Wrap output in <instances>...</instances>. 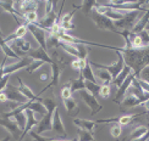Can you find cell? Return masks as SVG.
<instances>
[{
	"label": "cell",
	"instance_id": "9",
	"mask_svg": "<svg viewBox=\"0 0 149 141\" xmlns=\"http://www.w3.org/2000/svg\"><path fill=\"white\" fill-rule=\"evenodd\" d=\"M54 112L55 111H48V113L42 117V119L38 122L37 124V128H36V133L42 135L47 131H52L53 129V116H54Z\"/></svg>",
	"mask_w": 149,
	"mask_h": 141
},
{
	"label": "cell",
	"instance_id": "47",
	"mask_svg": "<svg viewBox=\"0 0 149 141\" xmlns=\"http://www.w3.org/2000/svg\"><path fill=\"white\" fill-rule=\"evenodd\" d=\"M146 30H147V32H149V21H148V23H147V27H146Z\"/></svg>",
	"mask_w": 149,
	"mask_h": 141
},
{
	"label": "cell",
	"instance_id": "45",
	"mask_svg": "<svg viewBox=\"0 0 149 141\" xmlns=\"http://www.w3.org/2000/svg\"><path fill=\"white\" fill-rule=\"evenodd\" d=\"M23 141H34V140H33L32 138H31L29 135H27L26 138H24V140H23Z\"/></svg>",
	"mask_w": 149,
	"mask_h": 141
},
{
	"label": "cell",
	"instance_id": "41",
	"mask_svg": "<svg viewBox=\"0 0 149 141\" xmlns=\"http://www.w3.org/2000/svg\"><path fill=\"white\" fill-rule=\"evenodd\" d=\"M8 101V97L4 93H0V102H6Z\"/></svg>",
	"mask_w": 149,
	"mask_h": 141
},
{
	"label": "cell",
	"instance_id": "10",
	"mask_svg": "<svg viewBox=\"0 0 149 141\" xmlns=\"http://www.w3.org/2000/svg\"><path fill=\"white\" fill-rule=\"evenodd\" d=\"M3 93L6 95V97H8V101H12L15 103H20V105L28 102V100L20 93L18 88H15V87H12V85L8 84V87H6V89L3 91Z\"/></svg>",
	"mask_w": 149,
	"mask_h": 141
},
{
	"label": "cell",
	"instance_id": "46",
	"mask_svg": "<svg viewBox=\"0 0 149 141\" xmlns=\"http://www.w3.org/2000/svg\"><path fill=\"white\" fill-rule=\"evenodd\" d=\"M0 38H3V39H5V38H6V36L4 35V33H3V30H1V29H0Z\"/></svg>",
	"mask_w": 149,
	"mask_h": 141
},
{
	"label": "cell",
	"instance_id": "48",
	"mask_svg": "<svg viewBox=\"0 0 149 141\" xmlns=\"http://www.w3.org/2000/svg\"><path fill=\"white\" fill-rule=\"evenodd\" d=\"M148 141H149V140H148Z\"/></svg>",
	"mask_w": 149,
	"mask_h": 141
},
{
	"label": "cell",
	"instance_id": "26",
	"mask_svg": "<svg viewBox=\"0 0 149 141\" xmlns=\"http://www.w3.org/2000/svg\"><path fill=\"white\" fill-rule=\"evenodd\" d=\"M86 85V90L91 93L94 97H98L99 96V91H100V84H97V83H92V82H86L84 83Z\"/></svg>",
	"mask_w": 149,
	"mask_h": 141
},
{
	"label": "cell",
	"instance_id": "28",
	"mask_svg": "<svg viewBox=\"0 0 149 141\" xmlns=\"http://www.w3.org/2000/svg\"><path fill=\"white\" fill-rule=\"evenodd\" d=\"M94 6H95V1H89V0H86V1L81 3V10H82V12L86 16H89L92 10L94 9Z\"/></svg>",
	"mask_w": 149,
	"mask_h": 141
},
{
	"label": "cell",
	"instance_id": "21",
	"mask_svg": "<svg viewBox=\"0 0 149 141\" xmlns=\"http://www.w3.org/2000/svg\"><path fill=\"white\" fill-rule=\"evenodd\" d=\"M81 76L83 77V79H84L86 82H92V83H97L98 84L97 77H95L94 72H93V69H92V66H91L89 60H88V63L86 65V67L82 69V72H81Z\"/></svg>",
	"mask_w": 149,
	"mask_h": 141
},
{
	"label": "cell",
	"instance_id": "14",
	"mask_svg": "<svg viewBox=\"0 0 149 141\" xmlns=\"http://www.w3.org/2000/svg\"><path fill=\"white\" fill-rule=\"evenodd\" d=\"M27 56H29L32 60H36V61H42V62H44V63H49V65L53 63V60L50 57V55H49V52L47 50H44V49H42L40 46L37 49H32V50L27 54Z\"/></svg>",
	"mask_w": 149,
	"mask_h": 141
},
{
	"label": "cell",
	"instance_id": "43",
	"mask_svg": "<svg viewBox=\"0 0 149 141\" xmlns=\"http://www.w3.org/2000/svg\"><path fill=\"white\" fill-rule=\"evenodd\" d=\"M143 106H144V107H146V108H147V111H148V112H149V100H148V101H146V102H144V105H143Z\"/></svg>",
	"mask_w": 149,
	"mask_h": 141
},
{
	"label": "cell",
	"instance_id": "5",
	"mask_svg": "<svg viewBox=\"0 0 149 141\" xmlns=\"http://www.w3.org/2000/svg\"><path fill=\"white\" fill-rule=\"evenodd\" d=\"M52 131L54 133V138L59 139V140H67V134H66V129L65 125L63 123V119H61V114H60V109L59 107L55 109L54 116H53V129Z\"/></svg>",
	"mask_w": 149,
	"mask_h": 141
},
{
	"label": "cell",
	"instance_id": "22",
	"mask_svg": "<svg viewBox=\"0 0 149 141\" xmlns=\"http://www.w3.org/2000/svg\"><path fill=\"white\" fill-rule=\"evenodd\" d=\"M131 73H133V71L127 65H125V67H123V69L121 71V73H120L119 76H117L116 79H114V80H113V84L115 85L117 89H119V88L121 87V84L126 80V78H127L130 74H131Z\"/></svg>",
	"mask_w": 149,
	"mask_h": 141
},
{
	"label": "cell",
	"instance_id": "37",
	"mask_svg": "<svg viewBox=\"0 0 149 141\" xmlns=\"http://www.w3.org/2000/svg\"><path fill=\"white\" fill-rule=\"evenodd\" d=\"M43 65H45L44 62H42V61H34V62L32 63V65H31L29 67H27V72L28 73H33V72H36L37 69H38V68H40V67L43 66Z\"/></svg>",
	"mask_w": 149,
	"mask_h": 141
},
{
	"label": "cell",
	"instance_id": "8",
	"mask_svg": "<svg viewBox=\"0 0 149 141\" xmlns=\"http://www.w3.org/2000/svg\"><path fill=\"white\" fill-rule=\"evenodd\" d=\"M27 27H28V30L32 33V35L36 38V40L39 44V46L48 51V46H47V32H45V30L42 29L38 26H36V24H32V23H28Z\"/></svg>",
	"mask_w": 149,
	"mask_h": 141
},
{
	"label": "cell",
	"instance_id": "17",
	"mask_svg": "<svg viewBox=\"0 0 149 141\" xmlns=\"http://www.w3.org/2000/svg\"><path fill=\"white\" fill-rule=\"evenodd\" d=\"M120 105L123 108H132V107H137V106H143V102L133 95L126 94V96L123 97V100L121 101Z\"/></svg>",
	"mask_w": 149,
	"mask_h": 141
},
{
	"label": "cell",
	"instance_id": "18",
	"mask_svg": "<svg viewBox=\"0 0 149 141\" xmlns=\"http://www.w3.org/2000/svg\"><path fill=\"white\" fill-rule=\"evenodd\" d=\"M50 66H52V82H50V84H49L48 87L45 88V90L49 89V88H55V87H56V85L59 84L60 74H61V72H63V68H61V67H59L56 63L53 62Z\"/></svg>",
	"mask_w": 149,
	"mask_h": 141
},
{
	"label": "cell",
	"instance_id": "4",
	"mask_svg": "<svg viewBox=\"0 0 149 141\" xmlns=\"http://www.w3.org/2000/svg\"><path fill=\"white\" fill-rule=\"evenodd\" d=\"M89 16L92 18V21L95 23V26L99 29H102V30H109V32H114V33H119V30H117L116 27H115L114 21H111L110 18H108L107 16L98 14V12L95 11V9L92 10Z\"/></svg>",
	"mask_w": 149,
	"mask_h": 141
},
{
	"label": "cell",
	"instance_id": "12",
	"mask_svg": "<svg viewBox=\"0 0 149 141\" xmlns=\"http://www.w3.org/2000/svg\"><path fill=\"white\" fill-rule=\"evenodd\" d=\"M139 114H125L121 116V117H116V118H105V119H98L97 123H115L119 125H128L131 124L132 122L138 118Z\"/></svg>",
	"mask_w": 149,
	"mask_h": 141
},
{
	"label": "cell",
	"instance_id": "36",
	"mask_svg": "<svg viewBox=\"0 0 149 141\" xmlns=\"http://www.w3.org/2000/svg\"><path fill=\"white\" fill-rule=\"evenodd\" d=\"M111 94V88L109 85H102L100 87V91H99V96L103 97V99H108Z\"/></svg>",
	"mask_w": 149,
	"mask_h": 141
},
{
	"label": "cell",
	"instance_id": "11",
	"mask_svg": "<svg viewBox=\"0 0 149 141\" xmlns=\"http://www.w3.org/2000/svg\"><path fill=\"white\" fill-rule=\"evenodd\" d=\"M0 125L4 127L6 130H8L11 136L14 139H20L21 135H22V130L20 129V127L17 125L16 122H14L11 118H1L0 117Z\"/></svg>",
	"mask_w": 149,
	"mask_h": 141
},
{
	"label": "cell",
	"instance_id": "3",
	"mask_svg": "<svg viewBox=\"0 0 149 141\" xmlns=\"http://www.w3.org/2000/svg\"><path fill=\"white\" fill-rule=\"evenodd\" d=\"M139 12L141 11H128L126 12L125 17L120 21H115V27L119 32H122V30H128L131 32L133 29V27L136 26V23L138 22V20L141 18L139 16Z\"/></svg>",
	"mask_w": 149,
	"mask_h": 141
},
{
	"label": "cell",
	"instance_id": "40",
	"mask_svg": "<svg viewBox=\"0 0 149 141\" xmlns=\"http://www.w3.org/2000/svg\"><path fill=\"white\" fill-rule=\"evenodd\" d=\"M149 140V130H148V133L146 134L144 136H142L141 139H137V140H134V141H148Z\"/></svg>",
	"mask_w": 149,
	"mask_h": 141
},
{
	"label": "cell",
	"instance_id": "35",
	"mask_svg": "<svg viewBox=\"0 0 149 141\" xmlns=\"http://www.w3.org/2000/svg\"><path fill=\"white\" fill-rule=\"evenodd\" d=\"M110 133H111V135H113V138L119 139V138L121 136V133H122L121 125H119V124H114L113 127L110 128Z\"/></svg>",
	"mask_w": 149,
	"mask_h": 141
},
{
	"label": "cell",
	"instance_id": "34",
	"mask_svg": "<svg viewBox=\"0 0 149 141\" xmlns=\"http://www.w3.org/2000/svg\"><path fill=\"white\" fill-rule=\"evenodd\" d=\"M23 18L26 20L27 23H37V20H38V15H37V11L33 12H28V14L23 15Z\"/></svg>",
	"mask_w": 149,
	"mask_h": 141
},
{
	"label": "cell",
	"instance_id": "13",
	"mask_svg": "<svg viewBox=\"0 0 149 141\" xmlns=\"http://www.w3.org/2000/svg\"><path fill=\"white\" fill-rule=\"evenodd\" d=\"M136 78V74L134 73H131L127 78H126V80L123 82L122 84H121V87L117 89V91H116V95H115V99L113 100L115 103H121V101L123 100V97L126 96V93H127V90H128V88L131 87V84H132V80Z\"/></svg>",
	"mask_w": 149,
	"mask_h": 141
},
{
	"label": "cell",
	"instance_id": "38",
	"mask_svg": "<svg viewBox=\"0 0 149 141\" xmlns=\"http://www.w3.org/2000/svg\"><path fill=\"white\" fill-rule=\"evenodd\" d=\"M9 80H10V76H5L0 79V93H3V91L6 89Z\"/></svg>",
	"mask_w": 149,
	"mask_h": 141
},
{
	"label": "cell",
	"instance_id": "32",
	"mask_svg": "<svg viewBox=\"0 0 149 141\" xmlns=\"http://www.w3.org/2000/svg\"><path fill=\"white\" fill-rule=\"evenodd\" d=\"M72 91H71V85H70V82L66 83L64 85V88L61 89V99L63 100H66V99H70L72 97Z\"/></svg>",
	"mask_w": 149,
	"mask_h": 141
},
{
	"label": "cell",
	"instance_id": "39",
	"mask_svg": "<svg viewBox=\"0 0 149 141\" xmlns=\"http://www.w3.org/2000/svg\"><path fill=\"white\" fill-rule=\"evenodd\" d=\"M137 80H138V83H139V85L142 87V89H143L146 93H148L149 94V84L148 83H146V82H143V80H141V79H138L137 78Z\"/></svg>",
	"mask_w": 149,
	"mask_h": 141
},
{
	"label": "cell",
	"instance_id": "1",
	"mask_svg": "<svg viewBox=\"0 0 149 141\" xmlns=\"http://www.w3.org/2000/svg\"><path fill=\"white\" fill-rule=\"evenodd\" d=\"M117 51L121 52L125 60V65H127L133 71L136 78H138L139 73L144 67L149 66V47L139 49V50H134V49L126 50L123 47H120V50Z\"/></svg>",
	"mask_w": 149,
	"mask_h": 141
},
{
	"label": "cell",
	"instance_id": "23",
	"mask_svg": "<svg viewBox=\"0 0 149 141\" xmlns=\"http://www.w3.org/2000/svg\"><path fill=\"white\" fill-rule=\"evenodd\" d=\"M64 105H65V108H66L67 113H69L70 116H74V114H77L79 112V107L77 105V102L74 101L72 97L64 100Z\"/></svg>",
	"mask_w": 149,
	"mask_h": 141
},
{
	"label": "cell",
	"instance_id": "7",
	"mask_svg": "<svg viewBox=\"0 0 149 141\" xmlns=\"http://www.w3.org/2000/svg\"><path fill=\"white\" fill-rule=\"evenodd\" d=\"M32 63H33V60L26 55V56H23L21 60H18L16 63H11V65L5 66V68L3 69V76L4 77L10 76L11 73H15L20 69H23V68H27V67H29Z\"/></svg>",
	"mask_w": 149,
	"mask_h": 141
},
{
	"label": "cell",
	"instance_id": "2",
	"mask_svg": "<svg viewBox=\"0 0 149 141\" xmlns=\"http://www.w3.org/2000/svg\"><path fill=\"white\" fill-rule=\"evenodd\" d=\"M116 52V56H117V60H116V62L113 63V65H100V63H98V62H94V61H89L91 62V66L93 67H95L97 69H105V71H108L111 77H113V79H116L117 76L121 73V71L123 69V67H125V60H123L122 57V55L120 51H115Z\"/></svg>",
	"mask_w": 149,
	"mask_h": 141
},
{
	"label": "cell",
	"instance_id": "30",
	"mask_svg": "<svg viewBox=\"0 0 149 141\" xmlns=\"http://www.w3.org/2000/svg\"><path fill=\"white\" fill-rule=\"evenodd\" d=\"M88 63V60H79V58H72L71 61V67L73 69L82 72V69L86 67V65Z\"/></svg>",
	"mask_w": 149,
	"mask_h": 141
},
{
	"label": "cell",
	"instance_id": "29",
	"mask_svg": "<svg viewBox=\"0 0 149 141\" xmlns=\"http://www.w3.org/2000/svg\"><path fill=\"white\" fill-rule=\"evenodd\" d=\"M42 103L45 106L47 111H55L58 108V103L54 97H45V99H43Z\"/></svg>",
	"mask_w": 149,
	"mask_h": 141
},
{
	"label": "cell",
	"instance_id": "31",
	"mask_svg": "<svg viewBox=\"0 0 149 141\" xmlns=\"http://www.w3.org/2000/svg\"><path fill=\"white\" fill-rule=\"evenodd\" d=\"M15 122L17 123V125L20 127V129L23 131L24 128H26V123H27V117H26V113L22 112V113H18L15 116Z\"/></svg>",
	"mask_w": 149,
	"mask_h": 141
},
{
	"label": "cell",
	"instance_id": "25",
	"mask_svg": "<svg viewBox=\"0 0 149 141\" xmlns=\"http://www.w3.org/2000/svg\"><path fill=\"white\" fill-rule=\"evenodd\" d=\"M86 80L83 79V77L79 74V77L77 79H73V80L70 82L71 85V91L74 93V91H81V90H84L86 89V85H84Z\"/></svg>",
	"mask_w": 149,
	"mask_h": 141
},
{
	"label": "cell",
	"instance_id": "6",
	"mask_svg": "<svg viewBox=\"0 0 149 141\" xmlns=\"http://www.w3.org/2000/svg\"><path fill=\"white\" fill-rule=\"evenodd\" d=\"M79 94H81V97H82L83 102L89 107V109H91V116H95L98 112H100L102 109H103V106L98 102L97 97H94L91 93H88V91H87L86 89H84V90H81Z\"/></svg>",
	"mask_w": 149,
	"mask_h": 141
},
{
	"label": "cell",
	"instance_id": "27",
	"mask_svg": "<svg viewBox=\"0 0 149 141\" xmlns=\"http://www.w3.org/2000/svg\"><path fill=\"white\" fill-rule=\"evenodd\" d=\"M77 140L78 141H97L93 138V134L91 131H87L84 129L77 130Z\"/></svg>",
	"mask_w": 149,
	"mask_h": 141
},
{
	"label": "cell",
	"instance_id": "19",
	"mask_svg": "<svg viewBox=\"0 0 149 141\" xmlns=\"http://www.w3.org/2000/svg\"><path fill=\"white\" fill-rule=\"evenodd\" d=\"M149 130V128L146 127V125H139L137 128H134V129L132 130V133L130 134V135L123 140V141H134V140H137V139H141L142 136H144L146 134L148 133Z\"/></svg>",
	"mask_w": 149,
	"mask_h": 141
},
{
	"label": "cell",
	"instance_id": "20",
	"mask_svg": "<svg viewBox=\"0 0 149 141\" xmlns=\"http://www.w3.org/2000/svg\"><path fill=\"white\" fill-rule=\"evenodd\" d=\"M77 9H74L71 12H67L66 15H64L61 17V21H60V27L63 28L64 30H69V29H74V24L72 23V17L74 15Z\"/></svg>",
	"mask_w": 149,
	"mask_h": 141
},
{
	"label": "cell",
	"instance_id": "42",
	"mask_svg": "<svg viewBox=\"0 0 149 141\" xmlns=\"http://www.w3.org/2000/svg\"><path fill=\"white\" fill-rule=\"evenodd\" d=\"M11 140V135H6V136H4L0 141H10Z\"/></svg>",
	"mask_w": 149,
	"mask_h": 141
},
{
	"label": "cell",
	"instance_id": "15",
	"mask_svg": "<svg viewBox=\"0 0 149 141\" xmlns=\"http://www.w3.org/2000/svg\"><path fill=\"white\" fill-rule=\"evenodd\" d=\"M18 83H20V85H18V90H20V93L26 97V99L28 100V101H38V102H42L43 101V99L42 97H39V96H37L33 91H32V89H29L26 84H24L20 78H18Z\"/></svg>",
	"mask_w": 149,
	"mask_h": 141
},
{
	"label": "cell",
	"instance_id": "24",
	"mask_svg": "<svg viewBox=\"0 0 149 141\" xmlns=\"http://www.w3.org/2000/svg\"><path fill=\"white\" fill-rule=\"evenodd\" d=\"M97 76H98V79H99V82H100L103 85H109L110 83H113V77H111V74L108 72V71H105V69H98L97 71Z\"/></svg>",
	"mask_w": 149,
	"mask_h": 141
},
{
	"label": "cell",
	"instance_id": "33",
	"mask_svg": "<svg viewBox=\"0 0 149 141\" xmlns=\"http://www.w3.org/2000/svg\"><path fill=\"white\" fill-rule=\"evenodd\" d=\"M28 23L26 22V23H23V24H21V26H18V28L16 29V32H15V35H16V39H21V38H23L24 35H26V33H27V30H28Z\"/></svg>",
	"mask_w": 149,
	"mask_h": 141
},
{
	"label": "cell",
	"instance_id": "44",
	"mask_svg": "<svg viewBox=\"0 0 149 141\" xmlns=\"http://www.w3.org/2000/svg\"><path fill=\"white\" fill-rule=\"evenodd\" d=\"M40 79H42V80H47V79H48V76L44 73V74H42V76H40Z\"/></svg>",
	"mask_w": 149,
	"mask_h": 141
},
{
	"label": "cell",
	"instance_id": "16",
	"mask_svg": "<svg viewBox=\"0 0 149 141\" xmlns=\"http://www.w3.org/2000/svg\"><path fill=\"white\" fill-rule=\"evenodd\" d=\"M73 124L76 125L78 129H84L87 131L93 133V130L97 128V122L88 120V119H81V118H74L73 119Z\"/></svg>",
	"mask_w": 149,
	"mask_h": 141
}]
</instances>
